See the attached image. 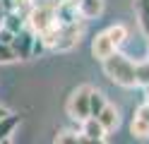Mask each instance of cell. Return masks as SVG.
<instances>
[{
  "mask_svg": "<svg viewBox=\"0 0 149 144\" xmlns=\"http://www.w3.org/2000/svg\"><path fill=\"white\" fill-rule=\"evenodd\" d=\"M101 65H104V72H106V77H108L111 82L125 86V89L137 86V79H135V63L130 60L127 55L113 53L111 58H106Z\"/></svg>",
  "mask_w": 149,
  "mask_h": 144,
  "instance_id": "obj_2",
  "label": "cell"
},
{
  "mask_svg": "<svg viewBox=\"0 0 149 144\" xmlns=\"http://www.w3.org/2000/svg\"><path fill=\"white\" fill-rule=\"evenodd\" d=\"M5 115H10V111H7V108H5V106H0V120H3V118H5Z\"/></svg>",
  "mask_w": 149,
  "mask_h": 144,
  "instance_id": "obj_22",
  "label": "cell"
},
{
  "mask_svg": "<svg viewBox=\"0 0 149 144\" xmlns=\"http://www.w3.org/2000/svg\"><path fill=\"white\" fill-rule=\"evenodd\" d=\"M34 38H36V34L31 31L29 26H24L22 31H17V34H15V38H12L10 48H12V53H15V58H17V60H29V58H31Z\"/></svg>",
  "mask_w": 149,
  "mask_h": 144,
  "instance_id": "obj_6",
  "label": "cell"
},
{
  "mask_svg": "<svg viewBox=\"0 0 149 144\" xmlns=\"http://www.w3.org/2000/svg\"><path fill=\"white\" fill-rule=\"evenodd\" d=\"M43 48H46V43L41 41V36L36 34V38H34V48H31V58H34V55H39V53H43Z\"/></svg>",
  "mask_w": 149,
  "mask_h": 144,
  "instance_id": "obj_18",
  "label": "cell"
},
{
  "mask_svg": "<svg viewBox=\"0 0 149 144\" xmlns=\"http://www.w3.org/2000/svg\"><path fill=\"white\" fill-rule=\"evenodd\" d=\"M135 79L137 86H149V63H135Z\"/></svg>",
  "mask_w": 149,
  "mask_h": 144,
  "instance_id": "obj_14",
  "label": "cell"
},
{
  "mask_svg": "<svg viewBox=\"0 0 149 144\" xmlns=\"http://www.w3.org/2000/svg\"><path fill=\"white\" fill-rule=\"evenodd\" d=\"M135 12H137V22L142 26V31L149 36V0H135Z\"/></svg>",
  "mask_w": 149,
  "mask_h": 144,
  "instance_id": "obj_13",
  "label": "cell"
},
{
  "mask_svg": "<svg viewBox=\"0 0 149 144\" xmlns=\"http://www.w3.org/2000/svg\"><path fill=\"white\" fill-rule=\"evenodd\" d=\"M147 63H149V60H147Z\"/></svg>",
  "mask_w": 149,
  "mask_h": 144,
  "instance_id": "obj_24",
  "label": "cell"
},
{
  "mask_svg": "<svg viewBox=\"0 0 149 144\" xmlns=\"http://www.w3.org/2000/svg\"><path fill=\"white\" fill-rule=\"evenodd\" d=\"M58 24V19H55V5L53 3H41V5H34L31 12L26 15V26L31 29L34 34H43L53 29Z\"/></svg>",
  "mask_w": 149,
  "mask_h": 144,
  "instance_id": "obj_3",
  "label": "cell"
},
{
  "mask_svg": "<svg viewBox=\"0 0 149 144\" xmlns=\"http://www.w3.org/2000/svg\"><path fill=\"white\" fill-rule=\"evenodd\" d=\"M12 38H15V34H10L7 29H3V26H0V43L10 46V43H12Z\"/></svg>",
  "mask_w": 149,
  "mask_h": 144,
  "instance_id": "obj_20",
  "label": "cell"
},
{
  "mask_svg": "<svg viewBox=\"0 0 149 144\" xmlns=\"http://www.w3.org/2000/svg\"><path fill=\"white\" fill-rule=\"evenodd\" d=\"M135 115H139V118H142L147 125H149V101L147 103H142V106H139V108H137V113Z\"/></svg>",
  "mask_w": 149,
  "mask_h": 144,
  "instance_id": "obj_19",
  "label": "cell"
},
{
  "mask_svg": "<svg viewBox=\"0 0 149 144\" xmlns=\"http://www.w3.org/2000/svg\"><path fill=\"white\" fill-rule=\"evenodd\" d=\"M19 122H22V118H19V115H15V113L5 115V118L0 120V142L10 139V134L17 130V125H19Z\"/></svg>",
  "mask_w": 149,
  "mask_h": 144,
  "instance_id": "obj_10",
  "label": "cell"
},
{
  "mask_svg": "<svg viewBox=\"0 0 149 144\" xmlns=\"http://www.w3.org/2000/svg\"><path fill=\"white\" fill-rule=\"evenodd\" d=\"M82 29H84V26H82L79 22H74V24H65V26H58V36H55L53 48H55V51H70L72 46H77V43H79Z\"/></svg>",
  "mask_w": 149,
  "mask_h": 144,
  "instance_id": "obj_5",
  "label": "cell"
},
{
  "mask_svg": "<svg viewBox=\"0 0 149 144\" xmlns=\"http://www.w3.org/2000/svg\"><path fill=\"white\" fill-rule=\"evenodd\" d=\"M24 26H26V19H24V15H19V12H7L5 19H3V29H7L10 34L22 31Z\"/></svg>",
  "mask_w": 149,
  "mask_h": 144,
  "instance_id": "obj_11",
  "label": "cell"
},
{
  "mask_svg": "<svg viewBox=\"0 0 149 144\" xmlns=\"http://www.w3.org/2000/svg\"><path fill=\"white\" fill-rule=\"evenodd\" d=\"M106 96L101 94L99 89H91V94H89V118H99V113L106 108Z\"/></svg>",
  "mask_w": 149,
  "mask_h": 144,
  "instance_id": "obj_12",
  "label": "cell"
},
{
  "mask_svg": "<svg viewBox=\"0 0 149 144\" xmlns=\"http://www.w3.org/2000/svg\"><path fill=\"white\" fill-rule=\"evenodd\" d=\"M17 58L12 53V48L10 46H5V43H0V63H15Z\"/></svg>",
  "mask_w": 149,
  "mask_h": 144,
  "instance_id": "obj_17",
  "label": "cell"
},
{
  "mask_svg": "<svg viewBox=\"0 0 149 144\" xmlns=\"http://www.w3.org/2000/svg\"><path fill=\"white\" fill-rule=\"evenodd\" d=\"M82 137L84 139H106V130L101 127V122L96 118H87L82 122Z\"/></svg>",
  "mask_w": 149,
  "mask_h": 144,
  "instance_id": "obj_9",
  "label": "cell"
},
{
  "mask_svg": "<svg viewBox=\"0 0 149 144\" xmlns=\"http://www.w3.org/2000/svg\"><path fill=\"white\" fill-rule=\"evenodd\" d=\"M96 120L101 122V127H104L106 132H111V130H116L118 125H120V113H118V108H116V106L106 103V108L99 113V118H96Z\"/></svg>",
  "mask_w": 149,
  "mask_h": 144,
  "instance_id": "obj_8",
  "label": "cell"
},
{
  "mask_svg": "<svg viewBox=\"0 0 149 144\" xmlns=\"http://www.w3.org/2000/svg\"><path fill=\"white\" fill-rule=\"evenodd\" d=\"M0 144H12V142H10V139H5V142H0Z\"/></svg>",
  "mask_w": 149,
  "mask_h": 144,
  "instance_id": "obj_23",
  "label": "cell"
},
{
  "mask_svg": "<svg viewBox=\"0 0 149 144\" xmlns=\"http://www.w3.org/2000/svg\"><path fill=\"white\" fill-rule=\"evenodd\" d=\"M130 132H132L135 137L144 139V137H149V125L139 118V115H135V118H132V125H130Z\"/></svg>",
  "mask_w": 149,
  "mask_h": 144,
  "instance_id": "obj_15",
  "label": "cell"
},
{
  "mask_svg": "<svg viewBox=\"0 0 149 144\" xmlns=\"http://www.w3.org/2000/svg\"><path fill=\"white\" fill-rule=\"evenodd\" d=\"M127 38V26L125 24H113L104 29V31H99L94 36V41H91V55L96 58V60L104 63L106 58H111L113 53H118V48L123 46V41Z\"/></svg>",
  "mask_w": 149,
  "mask_h": 144,
  "instance_id": "obj_1",
  "label": "cell"
},
{
  "mask_svg": "<svg viewBox=\"0 0 149 144\" xmlns=\"http://www.w3.org/2000/svg\"><path fill=\"white\" fill-rule=\"evenodd\" d=\"M77 139H79V134H74V132H70V130H63V132L55 134L53 144H79Z\"/></svg>",
  "mask_w": 149,
  "mask_h": 144,
  "instance_id": "obj_16",
  "label": "cell"
},
{
  "mask_svg": "<svg viewBox=\"0 0 149 144\" xmlns=\"http://www.w3.org/2000/svg\"><path fill=\"white\" fill-rule=\"evenodd\" d=\"M79 144H108L106 139H84V137H82V134H79V139H77Z\"/></svg>",
  "mask_w": 149,
  "mask_h": 144,
  "instance_id": "obj_21",
  "label": "cell"
},
{
  "mask_svg": "<svg viewBox=\"0 0 149 144\" xmlns=\"http://www.w3.org/2000/svg\"><path fill=\"white\" fill-rule=\"evenodd\" d=\"M89 94H91V86L89 84H82V86H77V89L70 94L65 108H68V115L72 120L84 122L89 118Z\"/></svg>",
  "mask_w": 149,
  "mask_h": 144,
  "instance_id": "obj_4",
  "label": "cell"
},
{
  "mask_svg": "<svg viewBox=\"0 0 149 144\" xmlns=\"http://www.w3.org/2000/svg\"><path fill=\"white\" fill-rule=\"evenodd\" d=\"M74 7H77V15L84 19H96L104 12V0H74Z\"/></svg>",
  "mask_w": 149,
  "mask_h": 144,
  "instance_id": "obj_7",
  "label": "cell"
}]
</instances>
